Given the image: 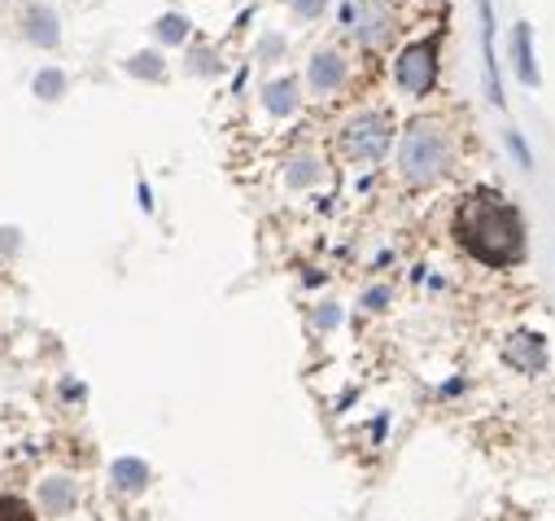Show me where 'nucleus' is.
Returning a JSON list of instances; mask_svg holds the SVG:
<instances>
[{
	"mask_svg": "<svg viewBox=\"0 0 555 521\" xmlns=\"http://www.w3.org/2000/svg\"><path fill=\"white\" fill-rule=\"evenodd\" d=\"M455 237L481 268H494V272L516 268L525 258V219L507 198L490 189H473L455 206Z\"/></svg>",
	"mask_w": 555,
	"mask_h": 521,
	"instance_id": "obj_1",
	"label": "nucleus"
},
{
	"mask_svg": "<svg viewBox=\"0 0 555 521\" xmlns=\"http://www.w3.org/2000/svg\"><path fill=\"white\" fill-rule=\"evenodd\" d=\"M447 163H451V141L442 118H411L398 145V176L411 189H425L447 171Z\"/></svg>",
	"mask_w": 555,
	"mask_h": 521,
	"instance_id": "obj_2",
	"label": "nucleus"
},
{
	"mask_svg": "<svg viewBox=\"0 0 555 521\" xmlns=\"http://www.w3.org/2000/svg\"><path fill=\"white\" fill-rule=\"evenodd\" d=\"M393 79H398V88L411 92V97H429V92H434V84H438V31L425 36V40H415V45H406V49L398 53Z\"/></svg>",
	"mask_w": 555,
	"mask_h": 521,
	"instance_id": "obj_3",
	"label": "nucleus"
},
{
	"mask_svg": "<svg viewBox=\"0 0 555 521\" xmlns=\"http://www.w3.org/2000/svg\"><path fill=\"white\" fill-rule=\"evenodd\" d=\"M389 137H393V127L385 114H359L346 123V132H341V154L350 163H380L385 150H389Z\"/></svg>",
	"mask_w": 555,
	"mask_h": 521,
	"instance_id": "obj_4",
	"label": "nucleus"
},
{
	"mask_svg": "<svg viewBox=\"0 0 555 521\" xmlns=\"http://www.w3.org/2000/svg\"><path fill=\"white\" fill-rule=\"evenodd\" d=\"M503 359H507L516 372L538 377V372H546V338L533 333V329H516V333H507Z\"/></svg>",
	"mask_w": 555,
	"mask_h": 521,
	"instance_id": "obj_5",
	"label": "nucleus"
},
{
	"mask_svg": "<svg viewBox=\"0 0 555 521\" xmlns=\"http://www.w3.org/2000/svg\"><path fill=\"white\" fill-rule=\"evenodd\" d=\"M346 18L354 23V31H359L363 45H380L385 31H389V10H385V0H363L359 10H346Z\"/></svg>",
	"mask_w": 555,
	"mask_h": 521,
	"instance_id": "obj_6",
	"label": "nucleus"
},
{
	"mask_svg": "<svg viewBox=\"0 0 555 521\" xmlns=\"http://www.w3.org/2000/svg\"><path fill=\"white\" fill-rule=\"evenodd\" d=\"M75 504H79V486H75V478L53 473V478L40 482V508H44L49 517H66V512H75Z\"/></svg>",
	"mask_w": 555,
	"mask_h": 521,
	"instance_id": "obj_7",
	"label": "nucleus"
},
{
	"mask_svg": "<svg viewBox=\"0 0 555 521\" xmlns=\"http://www.w3.org/2000/svg\"><path fill=\"white\" fill-rule=\"evenodd\" d=\"M481 53H486V88H490V101L503 105V79H499V58H494V0H481Z\"/></svg>",
	"mask_w": 555,
	"mask_h": 521,
	"instance_id": "obj_8",
	"label": "nucleus"
},
{
	"mask_svg": "<svg viewBox=\"0 0 555 521\" xmlns=\"http://www.w3.org/2000/svg\"><path fill=\"white\" fill-rule=\"evenodd\" d=\"M109 482H114V491L135 495V491H145V486H150V465H145V460H135V456H118V460L109 465Z\"/></svg>",
	"mask_w": 555,
	"mask_h": 521,
	"instance_id": "obj_9",
	"label": "nucleus"
},
{
	"mask_svg": "<svg viewBox=\"0 0 555 521\" xmlns=\"http://www.w3.org/2000/svg\"><path fill=\"white\" fill-rule=\"evenodd\" d=\"M307 79H311V88H315V92H333V88L346 79V62H341V53H333V49L315 53V58H311Z\"/></svg>",
	"mask_w": 555,
	"mask_h": 521,
	"instance_id": "obj_10",
	"label": "nucleus"
},
{
	"mask_svg": "<svg viewBox=\"0 0 555 521\" xmlns=\"http://www.w3.org/2000/svg\"><path fill=\"white\" fill-rule=\"evenodd\" d=\"M512 53H516V75H520L529 88H538V66H533V27H529V23H516Z\"/></svg>",
	"mask_w": 555,
	"mask_h": 521,
	"instance_id": "obj_11",
	"label": "nucleus"
},
{
	"mask_svg": "<svg viewBox=\"0 0 555 521\" xmlns=\"http://www.w3.org/2000/svg\"><path fill=\"white\" fill-rule=\"evenodd\" d=\"M294 105H298V84H294V79H275V84L267 88V110H271L275 118L294 114Z\"/></svg>",
	"mask_w": 555,
	"mask_h": 521,
	"instance_id": "obj_12",
	"label": "nucleus"
},
{
	"mask_svg": "<svg viewBox=\"0 0 555 521\" xmlns=\"http://www.w3.org/2000/svg\"><path fill=\"white\" fill-rule=\"evenodd\" d=\"M27 36L36 40V45H44V49H53L57 45V18H53V10H31L27 14Z\"/></svg>",
	"mask_w": 555,
	"mask_h": 521,
	"instance_id": "obj_13",
	"label": "nucleus"
},
{
	"mask_svg": "<svg viewBox=\"0 0 555 521\" xmlns=\"http://www.w3.org/2000/svg\"><path fill=\"white\" fill-rule=\"evenodd\" d=\"M62 88H66V75H62V71H40V75H36V92H40L44 101L62 97Z\"/></svg>",
	"mask_w": 555,
	"mask_h": 521,
	"instance_id": "obj_14",
	"label": "nucleus"
},
{
	"mask_svg": "<svg viewBox=\"0 0 555 521\" xmlns=\"http://www.w3.org/2000/svg\"><path fill=\"white\" fill-rule=\"evenodd\" d=\"M0 521H36V512H31L23 499L5 495V499H0Z\"/></svg>",
	"mask_w": 555,
	"mask_h": 521,
	"instance_id": "obj_15",
	"label": "nucleus"
},
{
	"mask_svg": "<svg viewBox=\"0 0 555 521\" xmlns=\"http://www.w3.org/2000/svg\"><path fill=\"white\" fill-rule=\"evenodd\" d=\"M158 36H163V40H167V45H180V40H184V36H189V23H184V18H180V14H167V18H163V23H158Z\"/></svg>",
	"mask_w": 555,
	"mask_h": 521,
	"instance_id": "obj_16",
	"label": "nucleus"
},
{
	"mask_svg": "<svg viewBox=\"0 0 555 521\" xmlns=\"http://www.w3.org/2000/svg\"><path fill=\"white\" fill-rule=\"evenodd\" d=\"M315 176H320L315 158H294V167H289V185H315Z\"/></svg>",
	"mask_w": 555,
	"mask_h": 521,
	"instance_id": "obj_17",
	"label": "nucleus"
},
{
	"mask_svg": "<svg viewBox=\"0 0 555 521\" xmlns=\"http://www.w3.org/2000/svg\"><path fill=\"white\" fill-rule=\"evenodd\" d=\"M507 145L516 150V158H520V167H525V171H533V150L525 145V137L516 132V127H507Z\"/></svg>",
	"mask_w": 555,
	"mask_h": 521,
	"instance_id": "obj_18",
	"label": "nucleus"
},
{
	"mask_svg": "<svg viewBox=\"0 0 555 521\" xmlns=\"http://www.w3.org/2000/svg\"><path fill=\"white\" fill-rule=\"evenodd\" d=\"M389 307V290L376 285V290H363V312H385Z\"/></svg>",
	"mask_w": 555,
	"mask_h": 521,
	"instance_id": "obj_19",
	"label": "nucleus"
},
{
	"mask_svg": "<svg viewBox=\"0 0 555 521\" xmlns=\"http://www.w3.org/2000/svg\"><path fill=\"white\" fill-rule=\"evenodd\" d=\"M315 325H320V329H337V325H341V307H337V303H324V307L315 312Z\"/></svg>",
	"mask_w": 555,
	"mask_h": 521,
	"instance_id": "obj_20",
	"label": "nucleus"
},
{
	"mask_svg": "<svg viewBox=\"0 0 555 521\" xmlns=\"http://www.w3.org/2000/svg\"><path fill=\"white\" fill-rule=\"evenodd\" d=\"M154 53H141V62H131V75H145V79H163V66L150 62Z\"/></svg>",
	"mask_w": 555,
	"mask_h": 521,
	"instance_id": "obj_21",
	"label": "nucleus"
},
{
	"mask_svg": "<svg viewBox=\"0 0 555 521\" xmlns=\"http://www.w3.org/2000/svg\"><path fill=\"white\" fill-rule=\"evenodd\" d=\"M294 10H298L302 18H320V10H324V0H294Z\"/></svg>",
	"mask_w": 555,
	"mask_h": 521,
	"instance_id": "obj_22",
	"label": "nucleus"
}]
</instances>
